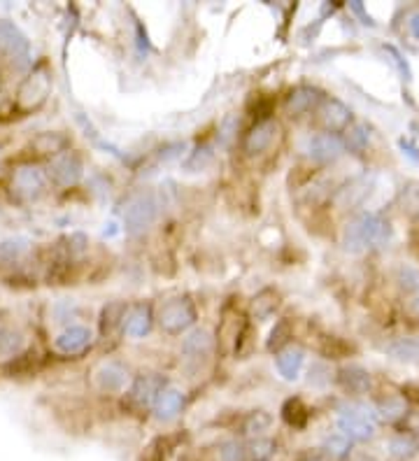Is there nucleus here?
<instances>
[{"instance_id": "nucleus-1", "label": "nucleus", "mask_w": 419, "mask_h": 461, "mask_svg": "<svg viewBox=\"0 0 419 461\" xmlns=\"http://www.w3.org/2000/svg\"><path fill=\"white\" fill-rule=\"evenodd\" d=\"M392 226L387 219L375 213H359L349 219L345 231H342V247L352 254H359L363 249L382 247L389 243Z\"/></svg>"}, {"instance_id": "nucleus-2", "label": "nucleus", "mask_w": 419, "mask_h": 461, "mask_svg": "<svg viewBox=\"0 0 419 461\" xmlns=\"http://www.w3.org/2000/svg\"><path fill=\"white\" fill-rule=\"evenodd\" d=\"M377 419V408L365 403H347L338 412V429L352 443H365L375 436Z\"/></svg>"}, {"instance_id": "nucleus-3", "label": "nucleus", "mask_w": 419, "mask_h": 461, "mask_svg": "<svg viewBox=\"0 0 419 461\" xmlns=\"http://www.w3.org/2000/svg\"><path fill=\"white\" fill-rule=\"evenodd\" d=\"M158 217V201L154 194L149 191H140L128 198L126 208H124V224L128 233H142L147 231L151 224L156 222Z\"/></svg>"}, {"instance_id": "nucleus-4", "label": "nucleus", "mask_w": 419, "mask_h": 461, "mask_svg": "<svg viewBox=\"0 0 419 461\" xmlns=\"http://www.w3.org/2000/svg\"><path fill=\"white\" fill-rule=\"evenodd\" d=\"M158 327H161L165 334H182L189 327H194L196 322V308L187 296H177L170 298L158 308Z\"/></svg>"}, {"instance_id": "nucleus-5", "label": "nucleus", "mask_w": 419, "mask_h": 461, "mask_svg": "<svg viewBox=\"0 0 419 461\" xmlns=\"http://www.w3.org/2000/svg\"><path fill=\"white\" fill-rule=\"evenodd\" d=\"M306 154L317 163H333L345 154V140L335 133H317L306 140Z\"/></svg>"}, {"instance_id": "nucleus-6", "label": "nucleus", "mask_w": 419, "mask_h": 461, "mask_svg": "<svg viewBox=\"0 0 419 461\" xmlns=\"http://www.w3.org/2000/svg\"><path fill=\"white\" fill-rule=\"evenodd\" d=\"M277 135H280L277 122H273V119H261V122H256L254 126L249 128V133L245 135L242 147H245V152L249 156L263 154L265 149L273 147V142L277 140Z\"/></svg>"}, {"instance_id": "nucleus-7", "label": "nucleus", "mask_w": 419, "mask_h": 461, "mask_svg": "<svg viewBox=\"0 0 419 461\" xmlns=\"http://www.w3.org/2000/svg\"><path fill=\"white\" fill-rule=\"evenodd\" d=\"M163 389H165V382L158 375H142L133 382L131 391H128V400H131L138 410H147V408H154L156 398L161 396Z\"/></svg>"}, {"instance_id": "nucleus-8", "label": "nucleus", "mask_w": 419, "mask_h": 461, "mask_svg": "<svg viewBox=\"0 0 419 461\" xmlns=\"http://www.w3.org/2000/svg\"><path fill=\"white\" fill-rule=\"evenodd\" d=\"M319 122L326 128V133L347 131V128L352 126V110H349L342 101H338V98H331V101L322 103Z\"/></svg>"}, {"instance_id": "nucleus-9", "label": "nucleus", "mask_w": 419, "mask_h": 461, "mask_svg": "<svg viewBox=\"0 0 419 461\" xmlns=\"http://www.w3.org/2000/svg\"><path fill=\"white\" fill-rule=\"evenodd\" d=\"M322 101H324V98H322V91H319V89L299 87L287 96L284 110H287V115L299 117V115H306V112H310V110H315Z\"/></svg>"}, {"instance_id": "nucleus-10", "label": "nucleus", "mask_w": 419, "mask_h": 461, "mask_svg": "<svg viewBox=\"0 0 419 461\" xmlns=\"http://www.w3.org/2000/svg\"><path fill=\"white\" fill-rule=\"evenodd\" d=\"M212 347H215V338L208 329H194L185 340H182V354L189 361H201L210 357Z\"/></svg>"}, {"instance_id": "nucleus-11", "label": "nucleus", "mask_w": 419, "mask_h": 461, "mask_svg": "<svg viewBox=\"0 0 419 461\" xmlns=\"http://www.w3.org/2000/svg\"><path fill=\"white\" fill-rule=\"evenodd\" d=\"M338 382L349 394H368L373 387V377L361 366H345L338 370Z\"/></svg>"}, {"instance_id": "nucleus-12", "label": "nucleus", "mask_w": 419, "mask_h": 461, "mask_svg": "<svg viewBox=\"0 0 419 461\" xmlns=\"http://www.w3.org/2000/svg\"><path fill=\"white\" fill-rule=\"evenodd\" d=\"M182 408H185V394L180 389L165 387L154 403V417L158 422H170L182 412Z\"/></svg>"}, {"instance_id": "nucleus-13", "label": "nucleus", "mask_w": 419, "mask_h": 461, "mask_svg": "<svg viewBox=\"0 0 419 461\" xmlns=\"http://www.w3.org/2000/svg\"><path fill=\"white\" fill-rule=\"evenodd\" d=\"M128 380V370L117 364V361H105V364L96 370V384L103 391H119L124 389Z\"/></svg>"}, {"instance_id": "nucleus-14", "label": "nucleus", "mask_w": 419, "mask_h": 461, "mask_svg": "<svg viewBox=\"0 0 419 461\" xmlns=\"http://www.w3.org/2000/svg\"><path fill=\"white\" fill-rule=\"evenodd\" d=\"M242 331H245V320H242V315L226 310L224 320H222V324H219V340H222L228 352L238 347Z\"/></svg>"}, {"instance_id": "nucleus-15", "label": "nucleus", "mask_w": 419, "mask_h": 461, "mask_svg": "<svg viewBox=\"0 0 419 461\" xmlns=\"http://www.w3.org/2000/svg\"><path fill=\"white\" fill-rule=\"evenodd\" d=\"M151 324H154V317H151V310L147 305H135L124 317V331L131 338H144L151 331Z\"/></svg>"}, {"instance_id": "nucleus-16", "label": "nucleus", "mask_w": 419, "mask_h": 461, "mask_svg": "<svg viewBox=\"0 0 419 461\" xmlns=\"http://www.w3.org/2000/svg\"><path fill=\"white\" fill-rule=\"evenodd\" d=\"M303 361H306V352L301 347H287L277 354V370L287 382H294L301 375Z\"/></svg>"}, {"instance_id": "nucleus-17", "label": "nucleus", "mask_w": 419, "mask_h": 461, "mask_svg": "<svg viewBox=\"0 0 419 461\" xmlns=\"http://www.w3.org/2000/svg\"><path fill=\"white\" fill-rule=\"evenodd\" d=\"M89 345H91V334H89V329H82V327L68 329L63 336L56 338V350L63 354H80L87 350Z\"/></svg>"}, {"instance_id": "nucleus-18", "label": "nucleus", "mask_w": 419, "mask_h": 461, "mask_svg": "<svg viewBox=\"0 0 419 461\" xmlns=\"http://www.w3.org/2000/svg\"><path fill=\"white\" fill-rule=\"evenodd\" d=\"M368 194H370V182L365 177H356L345 189H340L338 198H335V201H338L340 206H345V208H352V206H359V203Z\"/></svg>"}, {"instance_id": "nucleus-19", "label": "nucleus", "mask_w": 419, "mask_h": 461, "mask_svg": "<svg viewBox=\"0 0 419 461\" xmlns=\"http://www.w3.org/2000/svg\"><path fill=\"white\" fill-rule=\"evenodd\" d=\"M387 354L401 364H419V343L410 338L394 340L392 345H387Z\"/></svg>"}, {"instance_id": "nucleus-20", "label": "nucleus", "mask_w": 419, "mask_h": 461, "mask_svg": "<svg viewBox=\"0 0 419 461\" xmlns=\"http://www.w3.org/2000/svg\"><path fill=\"white\" fill-rule=\"evenodd\" d=\"M282 419H284L289 427L303 429L310 419V410L301 398H289L284 400V405H282Z\"/></svg>"}, {"instance_id": "nucleus-21", "label": "nucleus", "mask_w": 419, "mask_h": 461, "mask_svg": "<svg viewBox=\"0 0 419 461\" xmlns=\"http://www.w3.org/2000/svg\"><path fill=\"white\" fill-rule=\"evenodd\" d=\"M277 455V443L273 438L258 436L247 443V461H270Z\"/></svg>"}, {"instance_id": "nucleus-22", "label": "nucleus", "mask_w": 419, "mask_h": 461, "mask_svg": "<svg viewBox=\"0 0 419 461\" xmlns=\"http://www.w3.org/2000/svg\"><path fill=\"white\" fill-rule=\"evenodd\" d=\"M406 410H408L406 398L399 396V394L387 396L384 400H380V403H377V415L387 422H396V419L406 417Z\"/></svg>"}, {"instance_id": "nucleus-23", "label": "nucleus", "mask_w": 419, "mask_h": 461, "mask_svg": "<svg viewBox=\"0 0 419 461\" xmlns=\"http://www.w3.org/2000/svg\"><path fill=\"white\" fill-rule=\"evenodd\" d=\"M277 305H280V296H277V291H273V289H263L261 293H256L254 301H251V310H254L256 320L270 317L277 310Z\"/></svg>"}, {"instance_id": "nucleus-24", "label": "nucleus", "mask_w": 419, "mask_h": 461, "mask_svg": "<svg viewBox=\"0 0 419 461\" xmlns=\"http://www.w3.org/2000/svg\"><path fill=\"white\" fill-rule=\"evenodd\" d=\"M370 142V128L365 124H352L345 131V147H349L352 152H363Z\"/></svg>"}, {"instance_id": "nucleus-25", "label": "nucleus", "mask_w": 419, "mask_h": 461, "mask_svg": "<svg viewBox=\"0 0 419 461\" xmlns=\"http://www.w3.org/2000/svg\"><path fill=\"white\" fill-rule=\"evenodd\" d=\"M80 172H82V165L75 156H65L54 165V175L58 177V182L63 184H73L80 179Z\"/></svg>"}, {"instance_id": "nucleus-26", "label": "nucleus", "mask_w": 419, "mask_h": 461, "mask_svg": "<svg viewBox=\"0 0 419 461\" xmlns=\"http://www.w3.org/2000/svg\"><path fill=\"white\" fill-rule=\"evenodd\" d=\"M396 282H399L403 291L419 293V268L403 263V266H399V270H396Z\"/></svg>"}, {"instance_id": "nucleus-27", "label": "nucleus", "mask_w": 419, "mask_h": 461, "mask_svg": "<svg viewBox=\"0 0 419 461\" xmlns=\"http://www.w3.org/2000/svg\"><path fill=\"white\" fill-rule=\"evenodd\" d=\"M324 450H326V455L333 459H345L349 455V450H352V441L342 434H333L331 438L324 441Z\"/></svg>"}, {"instance_id": "nucleus-28", "label": "nucleus", "mask_w": 419, "mask_h": 461, "mask_svg": "<svg viewBox=\"0 0 419 461\" xmlns=\"http://www.w3.org/2000/svg\"><path fill=\"white\" fill-rule=\"evenodd\" d=\"M219 461H247V445L242 441H226L219 448Z\"/></svg>"}, {"instance_id": "nucleus-29", "label": "nucleus", "mask_w": 419, "mask_h": 461, "mask_svg": "<svg viewBox=\"0 0 419 461\" xmlns=\"http://www.w3.org/2000/svg\"><path fill=\"white\" fill-rule=\"evenodd\" d=\"M389 452L394 459H410L417 452V441L410 436H399L389 443Z\"/></svg>"}, {"instance_id": "nucleus-30", "label": "nucleus", "mask_w": 419, "mask_h": 461, "mask_svg": "<svg viewBox=\"0 0 419 461\" xmlns=\"http://www.w3.org/2000/svg\"><path fill=\"white\" fill-rule=\"evenodd\" d=\"M382 49H384V54L389 56V61L394 63V68H396V70H399V75H401V77L406 80V82H410V80H413V68H410V63L406 61V56H403L401 51L394 47V44H384Z\"/></svg>"}, {"instance_id": "nucleus-31", "label": "nucleus", "mask_w": 419, "mask_h": 461, "mask_svg": "<svg viewBox=\"0 0 419 461\" xmlns=\"http://www.w3.org/2000/svg\"><path fill=\"white\" fill-rule=\"evenodd\" d=\"M19 187L28 194H37L42 189V172L37 168H26L19 172Z\"/></svg>"}, {"instance_id": "nucleus-32", "label": "nucleus", "mask_w": 419, "mask_h": 461, "mask_svg": "<svg viewBox=\"0 0 419 461\" xmlns=\"http://www.w3.org/2000/svg\"><path fill=\"white\" fill-rule=\"evenodd\" d=\"M270 427V415H265V412H251L249 417L245 419V434H249V436H256L258 438V434H263L265 429Z\"/></svg>"}, {"instance_id": "nucleus-33", "label": "nucleus", "mask_w": 419, "mask_h": 461, "mask_svg": "<svg viewBox=\"0 0 419 461\" xmlns=\"http://www.w3.org/2000/svg\"><path fill=\"white\" fill-rule=\"evenodd\" d=\"M292 338V327H289L287 320H282L275 324V329L270 331V338H268V350H280L287 340Z\"/></svg>"}, {"instance_id": "nucleus-34", "label": "nucleus", "mask_w": 419, "mask_h": 461, "mask_svg": "<svg viewBox=\"0 0 419 461\" xmlns=\"http://www.w3.org/2000/svg\"><path fill=\"white\" fill-rule=\"evenodd\" d=\"M401 201H403V208H406L408 213L419 215V184L417 182H410V184L403 187Z\"/></svg>"}, {"instance_id": "nucleus-35", "label": "nucleus", "mask_w": 419, "mask_h": 461, "mask_svg": "<svg viewBox=\"0 0 419 461\" xmlns=\"http://www.w3.org/2000/svg\"><path fill=\"white\" fill-rule=\"evenodd\" d=\"M210 161H212V149L201 147V149H196V152L192 154V158L187 161V168L189 170H203Z\"/></svg>"}, {"instance_id": "nucleus-36", "label": "nucleus", "mask_w": 419, "mask_h": 461, "mask_svg": "<svg viewBox=\"0 0 419 461\" xmlns=\"http://www.w3.org/2000/svg\"><path fill=\"white\" fill-rule=\"evenodd\" d=\"M142 461H165V441L163 438H156V441L149 445Z\"/></svg>"}, {"instance_id": "nucleus-37", "label": "nucleus", "mask_w": 419, "mask_h": 461, "mask_svg": "<svg viewBox=\"0 0 419 461\" xmlns=\"http://www.w3.org/2000/svg\"><path fill=\"white\" fill-rule=\"evenodd\" d=\"M21 347V336L14 331H0V350L3 352H14Z\"/></svg>"}, {"instance_id": "nucleus-38", "label": "nucleus", "mask_w": 419, "mask_h": 461, "mask_svg": "<svg viewBox=\"0 0 419 461\" xmlns=\"http://www.w3.org/2000/svg\"><path fill=\"white\" fill-rule=\"evenodd\" d=\"M24 249V243L21 240H10V243H3L0 245V261H12L14 256L21 254Z\"/></svg>"}, {"instance_id": "nucleus-39", "label": "nucleus", "mask_w": 419, "mask_h": 461, "mask_svg": "<svg viewBox=\"0 0 419 461\" xmlns=\"http://www.w3.org/2000/svg\"><path fill=\"white\" fill-rule=\"evenodd\" d=\"M331 380V370L324 364H317L310 368V384H326Z\"/></svg>"}, {"instance_id": "nucleus-40", "label": "nucleus", "mask_w": 419, "mask_h": 461, "mask_svg": "<svg viewBox=\"0 0 419 461\" xmlns=\"http://www.w3.org/2000/svg\"><path fill=\"white\" fill-rule=\"evenodd\" d=\"M182 152H185V142H173V145H165L161 149L158 158H161V161H175V158L182 156Z\"/></svg>"}, {"instance_id": "nucleus-41", "label": "nucleus", "mask_w": 419, "mask_h": 461, "mask_svg": "<svg viewBox=\"0 0 419 461\" xmlns=\"http://www.w3.org/2000/svg\"><path fill=\"white\" fill-rule=\"evenodd\" d=\"M399 147H401V152L410 158V161H413V163H419V149L413 145V142L406 140V138H401V140H399Z\"/></svg>"}, {"instance_id": "nucleus-42", "label": "nucleus", "mask_w": 419, "mask_h": 461, "mask_svg": "<svg viewBox=\"0 0 419 461\" xmlns=\"http://www.w3.org/2000/svg\"><path fill=\"white\" fill-rule=\"evenodd\" d=\"M349 7H352V10H354L356 14H359L361 21H363L365 26H375V21H373V19H370V14L363 10V5L359 3V0H354V3H349Z\"/></svg>"}, {"instance_id": "nucleus-43", "label": "nucleus", "mask_w": 419, "mask_h": 461, "mask_svg": "<svg viewBox=\"0 0 419 461\" xmlns=\"http://www.w3.org/2000/svg\"><path fill=\"white\" fill-rule=\"evenodd\" d=\"M235 128H238V122H235V117H228L226 122H224V126H222V140H224V142L231 140V135H233Z\"/></svg>"}, {"instance_id": "nucleus-44", "label": "nucleus", "mask_w": 419, "mask_h": 461, "mask_svg": "<svg viewBox=\"0 0 419 461\" xmlns=\"http://www.w3.org/2000/svg\"><path fill=\"white\" fill-rule=\"evenodd\" d=\"M408 28H410V33H413V37H417V40H419V12H417V14H413V17H410V21H408Z\"/></svg>"}, {"instance_id": "nucleus-45", "label": "nucleus", "mask_w": 419, "mask_h": 461, "mask_svg": "<svg viewBox=\"0 0 419 461\" xmlns=\"http://www.w3.org/2000/svg\"><path fill=\"white\" fill-rule=\"evenodd\" d=\"M410 310H413V315H415L417 320H419V293H417V296L413 298V305H410Z\"/></svg>"}, {"instance_id": "nucleus-46", "label": "nucleus", "mask_w": 419, "mask_h": 461, "mask_svg": "<svg viewBox=\"0 0 419 461\" xmlns=\"http://www.w3.org/2000/svg\"><path fill=\"white\" fill-rule=\"evenodd\" d=\"M301 461H329V459H326V457H319V455H310V457L301 459Z\"/></svg>"}, {"instance_id": "nucleus-47", "label": "nucleus", "mask_w": 419, "mask_h": 461, "mask_svg": "<svg viewBox=\"0 0 419 461\" xmlns=\"http://www.w3.org/2000/svg\"><path fill=\"white\" fill-rule=\"evenodd\" d=\"M361 461H370V459H361Z\"/></svg>"}]
</instances>
